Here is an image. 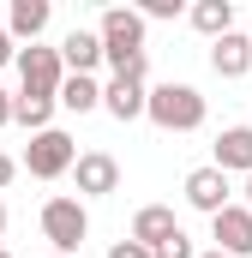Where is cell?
Returning a JSON list of instances; mask_svg holds the SVG:
<instances>
[{"label":"cell","mask_w":252,"mask_h":258,"mask_svg":"<svg viewBox=\"0 0 252 258\" xmlns=\"http://www.w3.org/2000/svg\"><path fill=\"white\" fill-rule=\"evenodd\" d=\"M96 42H102V60L114 66V78H150V54H144V18L132 6H108L102 24H96Z\"/></svg>","instance_id":"obj_1"},{"label":"cell","mask_w":252,"mask_h":258,"mask_svg":"<svg viewBox=\"0 0 252 258\" xmlns=\"http://www.w3.org/2000/svg\"><path fill=\"white\" fill-rule=\"evenodd\" d=\"M144 114L156 120L162 132H198L204 126V96L192 90V84H150L144 90Z\"/></svg>","instance_id":"obj_2"},{"label":"cell","mask_w":252,"mask_h":258,"mask_svg":"<svg viewBox=\"0 0 252 258\" xmlns=\"http://www.w3.org/2000/svg\"><path fill=\"white\" fill-rule=\"evenodd\" d=\"M72 162H78L72 132L48 126V132H30V144H24V162H18V168H30L36 180H60V174H72Z\"/></svg>","instance_id":"obj_3"},{"label":"cell","mask_w":252,"mask_h":258,"mask_svg":"<svg viewBox=\"0 0 252 258\" xmlns=\"http://www.w3.org/2000/svg\"><path fill=\"white\" fill-rule=\"evenodd\" d=\"M42 234H48V246L60 258H72L78 240L90 234V210H84L78 198H48V204H42Z\"/></svg>","instance_id":"obj_4"},{"label":"cell","mask_w":252,"mask_h":258,"mask_svg":"<svg viewBox=\"0 0 252 258\" xmlns=\"http://www.w3.org/2000/svg\"><path fill=\"white\" fill-rule=\"evenodd\" d=\"M210 252L222 258H252V210L246 204H222L216 216H210Z\"/></svg>","instance_id":"obj_5"},{"label":"cell","mask_w":252,"mask_h":258,"mask_svg":"<svg viewBox=\"0 0 252 258\" xmlns=\"http://www.w3.org/2000/svg\"><path fill=\"white\" fill-rule=\"evenodd\" d=\"M72 180H78V204L84 198H108V192H120V162L108 150H78Z\"/></svg>","instance_id":"obj_6"},{"label":"cell","mask_w":252,"mask_h":258,"mask_svg":"<svg viewBox=\"0 0 252 258\" xmlns=\"http://www.w3.org/2000/svg\"><path fill=\"white\" fill-rule=\"evenodd\" d=\"M12 60H18V78H24V90H30V96H54V90H60L66 66H60V54H54V48L30 42V48H18Z\"/></svg>","instance_id":"obj_7"},{"label":"cell","mask_w":252,"mask_h":258,"mask_svg":"<svg viewBox=\"0 0 252 258\" xmlns=\"http://www.w3.org/2000/svg\"><path fill=\"white\" fill-rule=\"evenodd\" d=\"M210 168H216V174H252V126H222L216 132Z\"/></svg>","instance_id":"obj_8"},{"label":"cell","mask_w":252,"mask_h":258,"mask_svg":"<svg viewBox=\"0 0 252 258\" xmlns=\"http://www.w3.org/2000/svg\"><path fill=\"white\" fill-rule=\"evenodd\" d=\"M186 204H192V210H204V216H216V210L228 204V174H216L210 162L192 168V174H186Z\"/></svg>","instance_id":"obj_9"},{"label":"cell","mask_w":252,"mask_h":258,"mask_svg":"<svg viewBox=\"0 0 252 258\" xmlns=\"http://www.w3.org/2000/svg\"><path fill=\"white\" fill-rule=\"evenodd\" d=\"M210 72H216V78H240V72H252V36H240V30L216 36V42H210Z\"/></svg>","instance_id":"obj_10"},{"label":"cell","mask_w":252,"mask_h":258,"mask_svg":"<svg viewBox=\"0 0 252 258\" xmlns=\"http://www.w3.org/2000/svg\"><path fill=\"white\" fill-rule=\"evenodd\" d=\"M54 54H60V66H72L78 78H90V72L102 66V42H96V30H66Z\"/></svg>","instance_id":"obj_11"},{"label":"cell","mask_w":252,"mask_h":258,"mask_svg":"<svg viewBox=\"0 0 252 258\" xmlns=\"http://www.w3.org/2000/svg\"><path fill=\"white\" fill-rule=\"evenodd\" d=\"M168 234H180V222H174V210H168V204H144V210L132 216V234H126V240H138V246L150 252V246H162Z\"/></svg>","instance_id":"obj_12"},{"label":"cell","mask_w":252,"mask_h":258,"mask_svg":"<svg viewBox=\"0 0 252 258\" xmlns=\"http://www.w3.org/2000/svg\"><path fill=\"white\" fill-rule=\"evenodd\" d=\"M48 18H54L48 0H12V12H6V36H12V42H18V36L36 42V36L48 30Z\"/></svg>","instance_id":"obj_13"},{"label":"cell","mask_w":252,"mask_h":258,"mask_svg":"<svg viewBox=\"0 0 252 258\" xmlns=\"http://www.w3.org/2000/svg\"><path fill=\"white\" fill-rule=\"evenodd\" d=\"M102 108H108L120 126L138 120V114H144V84H138V78H108V84H102Z\"/></svg>","instance_id":"obj_14"},{"label":"cell","mask_w":252,"mask_h":258,"mask_svg":"<svg viewBox=\"0 0 252 258\" xmlns=\"http://www.w3.org/2000/svg\"><path fill=\"white\" fill-rule=\"evenodd\" d=\"M54 102H60V108H72V114H90V108H102V84H96V78L66 72L60 90H54Z\"/></svg>","instance_id":"obj_15"},{"label":"cell","mask_w":252,"mask_h":258,"mask_svg":"<svg viewBox=\"0 0 252 258\" xmlns=\"http://www.w3.org/2000/svg\"><path fill=\"white\" fill-rule=\"evenodd\" d=\"M186 18H192V30H204V36L216 42V36H228V30H234V0H198Z\"/></svg>","instance_id":"obj_16"},{"label":"cell","mask_w":252,"mask_h":258,"mask_svg":"<svg viewBox=\"0 0 252 258\" xmlns=\"http://www.w3.org/2000/svg\"><path fill=\"white\" fill-rule=\"evenodd\" d=\"M12 120L30 132H48V120H54V96H30V90H18L12 96Z\"/></svg>","instance_id":"obj_17"},{"label":"cell","mask_w":252,"mask_h":258,"mask_svg":"<svg viewBox=\"0 0 252 258\" xmlns=\"http://www.w3.org/2000/svg\"><path fill=\"white\" fill-rule=\"evenodd\" d=\"M150 258H198V252H192V240H186V228H180V234H168V240H162V246H150Z\"/></svg>","instance_id":"obj_18"},{"label":"cell","mask_w":252,"mask_h":258,"mask_svg":"<svg viewBox=\"0 0 252 258\" xmlns=\"http://www.w3.org/2000/svg\"><path fill=\"white\" fill-rule=\"evenodd\" d=\"M180 12H186L180 0H144L138 6V18H180Z\"/></svg>","instance_id":"obj_19"},{"label":"cell","mask_w":252,"mask_h":258,"mask_svg":"<svg viewBox=\"0 0 252 258\" xmlns=\"http://www.w3.org/2000/svg\"><path fill=\"white\" fill-rule=\"evenodd\" d=\"M108 258H150V252H144L138 240H114V246H108Z\"/></svg>","instance_id":"obj_20"},{"label":"cell","mask_w":252,"mask_h":258,"mask_svg":"<svg viewBox=\"0 0 252 258\" xmlns=\"http://www.w3.org/2000/svg\"><path fill=\"white\" fill-rule=\"evenodd\" d=\"M12 174H18V162H12V156H6V150H0V192H6V186H12Z\"/></svg>","instance_id":"obj_21"},{"label":"cell","mask_w":252,"mask_h":258,"mask_svg":"<svg viewBox=\"0 0 252 258\" xmlns=\"http://www.w3.org/2000/svg\"><path fill=\"white\" fill-rule=\"evenodd\" d=\"M0 126H12V96H6V84H0Z\"/></svg>","instance_id":"obj_22"},{"label":"cell","mask_w":252,"mask_h":258,"mask_svg":"<svg viewBox=\"0 0 252 258\" xmlns=\"http://www.w3.org/2000/svg\"><path fill=\"white\" fill-rule=\"evenodd\" d=\"M12 54H18V48H12V36H6V24H0V66L12 60Z\"/></svg>","instance_id":"obj_23"},{"label":"cell","mask_w":252,"mask_h":258,"mask_svg":"<svg viewBox=\"0 0 252 258\" xmlns=\"http://www.w3.org/2000/svg\"><path fill=\"white\" fill-rule=\"evenodd\" d=\"M246 210H252V174H246Z\"/></svg>","instance_id":"obj_24"},{"label":"cell","mask_w":252,"mask_h":258,"mask_svg":"<svg viewBox=\"0 0 252 258\" xmlns=\"http://www.w3.org/2000/svg\"><path fill=\"white\" fill-rule=\"evenodd\" d=\"M0 234H6V204H0Z\"/></svg>","instance_id":"obj_25"},{"label":"cell","mask_w":252,"mask_h":258,"mask_svg":"<svg viewBox=\"0 0 252 258\" xmlns=\"http://www.w3.org/2000/svg\"><path fill=\"white\" fill-rule=\"evenodd\" d=\"M198 258H222V252H198Z\"/></svg>","instance_id":"obj_26"},{"label":"cell","mask_w":252,"mask_h":258,"mask_svg":"<svg viewBox=\"0 0 252 258\" xmlns=\"http://www.w3.org/2000/svg\"><path fill=\"white\" fill-rule=\"evenodd\" d=\"M0 258H12V252H6V246H0Z\"/></svg>","instance_id":"obj_27"},{"label":"cell","mask_w":252,"mask_h":258,"mask_svg":"<svg viewBox=\"0 0 252 258\" xmlns=\"http://www.w3.org/2000/svg\"><path fill=\"white\" fill-rule=\"evenodd\" d=\"M54 258H60V252H54Z\"/></svg>","instance_id":"obj_28"}]
</instances>
